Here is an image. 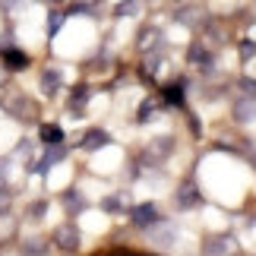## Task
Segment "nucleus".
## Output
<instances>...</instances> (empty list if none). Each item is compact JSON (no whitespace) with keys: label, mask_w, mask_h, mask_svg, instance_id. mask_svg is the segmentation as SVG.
<instances>
[{"label":"nucleus","mask_w":256,"mask_h":256,"mask_svg":"<svg viewBox=\"0 0 256 256\" xmlns=\"http://www.w3.org/2000/svg\"><path fill=\"white\" fill-rule=\"evenodd\" d=\"M0 104H4V111L10 117H16V120H35V104L28 102L22 92H6Z\"/></svg>","instance_id":"1"},{"label":"nucleus","mask_w":256,"mask_h":256,"mask_svg":"<svg viewBox=\"0 0 256 256\" xmlns=\"http://www.w3.org/2000/svg\"><path fill=\"white\" fill-rule=\"evenodd\" d=\"M80 228H76L73 222H66V224H57V231H54V244L60 250H76L80 247Z\"/></svg>","instance_id":"2"},{"label":"nucleus","mask_w":256,"mask_h":256,"mask_svg":"<svg viewBox=\"0 0 256 256\" xmlns=\"http://www.w3.org/2000/svg\"><path fill=\"white\" fill-rule=\"evenodd\" d=\"M240 247L234 244V238H228V234H222V238H212L209 244H206V256H238Z\"/></svg>","instance_id":"3"},{"label":"nucleus","mask_w":256,"mask_h":256,"mask_svg":"<svg viewBox=\"0 0 256 256\" xmlns=\"http://www.w3.org/2000/svg\"><path fill=\"white\" fill-rule=\"evenodd\" d=\"M130 215H133V224H136V228H155V224L162 222V215H158V209H155L152 202L136 206V209H133Z\"/></svg>","instance_id":"4"},{"label":"nucleus","mask_w":256,"mask_h":256,"mask_svg":"<svg viewBox=\"0 0 256 256\" xmlns=\"http://www.w3.org/2000/svg\"><path fill=\"white\" fill-rule=\"evenodd\" d=\"M158 42H162V32L158 28H152V26H146L140 35H136V48H140L142 54H152L155 48H158Z\"/></svg>","instance_id":"5"},{"label":"nucleus","mask_w":256,"mask_h":256,"mask_svg":"<svg viewBox=\"0 0 256 256\" xmlns=\"http://www.w3.org/2000/svg\"><path fill=\"white\" fill-rule=\"evenodd\" d=\"M234 120H238V124H253L256 120V98L244 95L240 102L234 104Z\"/></svg>","instance_id":"6"},{"label":"nucleus","mask_w":256,"mask_h":256,"mask_svg":"<svg viewBox=\"0 0 256 256\" xmlns=\"http://www.w3.org/2000/svg\"><path fill=\"white\" fill-rule=\"evenodd\" d=\"M177 206L180 209H190V206H200V186L196 184H180V190H177Z\"/></svg>","instance_id":"7"},{"label":"nucleus","mask_w":256,"mask_h":256,"mask_svg":"<svg viewBox=\"0 0 256 256\" xmlns=\"http://www.w3.org/2000/svg\"><path fill=\"white\" fill-rule=\"evenodd\" d=\"M111 142V136H108L104 130H88L86 136H82V149L86 152H98L102 149V146H108Z\"/></svg>","instance_id":"8"},{"label":"nucleus","mask_w":256,"mask_h":256,"mask_svg":"<svg viewBox=\"0 0 256 256\" xmlns=\"http://www.w3.org/2000/svg\"><path fill=\"white\" fill-rule=\"evenodd\" d=\"M190 64L193 66H209L212 64V51L202 42H193V48H190Z\"/></svg>","instance_id":"9"},{"label":"nucleus","mask_w":256,"mask_h":256,"mask_svg":"<svg viewBox=\"0 0 256 256\" xmlns=\"http://www.w3.org/2000/svg\"><path fill=\"white\" fill-rule=\"evenodd\" d=\"M57 88H60V70H44L42 73V92L57 95Z\"/></svg>","instance_id":"10"},{"label":"nucleus","mask_w":256,"mask_h":256,"mask_svg":"<svg viewBox=\"0 0 256 256\" xmlns=\"http://www.w3.org/2000/svg\"><path fill=\"white\" fill-rule=\"evenodd\" d=\"M42 140H44V146H60L64 133L57 130V126H42Z\"/></svg>","instance_id":"11"},{"label":"nucleus","mask_w":256,"mask_h":256,"mask_svg":"<svg viewBox=\"0 0 256 256\" xmlns=\"http://www.w3.org/2000/svg\"><path fill=\"white\" fill-rule=\"evenodd\" d=\"M142 6V0H124L120 6H117V16H136Z\"/></svg>","instance_id":"12"},{"label":"nucleus","mask_w":256,"mask_h":256,"mask_svg":"<svg viewBox=\"0 0 256 256\" xmlns=\"http://www.w3.org/2000/svg\"><path fill=\"white\" fill-rule=\"evenodd\" d=\"M44 250H48L44 240H38V238H35V240H26V247H22L26 256H44Z\"/></svg>","instance_id":"13"},{"label":"nucleus","mask_w":256,"mask_h":256,"mask_svg":"<svg viewBox=\"0 0 256 256\" xmlns=\"http://www.w3.org/2000/svg\"><path fill=\"white\" fill-rule=\"evenodd\" d=\"M200 16H202L200 10H184V13L177 16V19H180L184 26H202V19H200Z\"/></svg>","instance_id":"14"},{"label":"nucleus","mask_w":256,"mask_h":256,"mask_svg":"<svg viewBox=\"0 0 256 256\" xmlns=\"http://www.w3.org/2000/svg\"><path fill=\"white\" fill-rule=\"evenodd\" d=\"M26 64H28L26 54H19V51H10V54H6V66H10V70H22Z\"/></svg>","instance_id":"15"},{"label":"nucleus","mask_w":256,"mask_h":256,"mask_svg":"<svg viewBox=\"0 0 256 256\" xmlns=\"http://www.w3.org/2000/svg\"><path fill=\"white\" fill-rule=\"evenodd\" d=\"M155 108H158V104H155V102H146L142 108H140V117H136V120H140V124H146V120H155Z\"/></svg>","instance_id":"16"},{"label":"nucleus","mask_w":256,"mask_h":256,"mask_svg":"<svg viewBox=\"0 0 256 256\" xmlns=\"http://www.w3.org/2000/svg\"><path fill=\"white\" fill-rule=\"evenodd\" d=\"M240 95L256 98V80H250V76H244V80H240Z\"/></svg>","instance_id":"17"},{"label":"nucleus","mask_w":256,"mask_h":256,"mask_svg":"<svg viewBox=\"0 0 256 256\" xmlns=\"http://www.w3.org/2000/svg\"><path fill=\"white\" fill-rule=\"evenodd\" d=\"M171 149H174V140H155V146H152V152H158V155L171 152Z\"/></svg>","instance_id":"18"},{"label":"nucleus","mask_w":256,"mask_h":256,"mask_svg":"<svg viewBox=\"0 0 256 256\" xmlns=\"http://www.w3.org/2000/svg\"><path fill=\"white\" fill-rule=\"evenodd\" d=\"M253 54H256V44L253 42H240V57H244V60H250Z\"/></svg>","instance_id":"19"},{"label":"nucleus","mask_w":256,"mask_h":256,"mask_svg":"<svg viewBox=\"0 0 256 256\" xmlns=\"http://www.w3.org/2000/svg\"><path fill=\"white\" fill-rule=\"evenodd\" d=\"M64 202H70L73 209H80V206H86V202L80 200V196H76V190H70V193H66V196H64Z\"/></svg>","instance_id":"20"},{"label":"nucleus","mask_w":256,"mask_h":256,"mask_svg":"<svg viewBox=\"0 0 256 256\" xmlns=\"http://www.w3.org/2000/svg\"><path fill=\"white\" fill-rule=\"evenodd\" d=\"M28 215H44V202H35L32 209H28Z\"/></svg>","instance_id":"21"},{"label":"nucleus","mask_w":256,"mask_h":256,"mask_svg":"<svg viewBox=\"0 0 256 256\" xmlns=\"http://www.w3.org/2000/svg\"><path fill=\"white\" fill-rule=\"evenodd\" d=\"M104 209H120V200H104Z\"/></svg>","instance_id":"22"},{"label":"nucleus","mask_w":256,"mask_h":256,"mask_svg":"<svg viewBox=\"0 0 256 256\" xmlns=\"http://www.w3.org/2000/svg\"><path fill=\"white\" fill-rule=\"evenodd\" d=\"M6 206H10V196H6V193H0V209H6Z\"/></svg>","instance_id":"23"},{"label":"nucleus","mask_w":256,"mask_h":256,"mask_svg":"<svg viewBox=\"0 0 256 256\" xmlns=\"http://www.w3.org/2000/svg\"><path fill=\"white\" fill-rule=\"evenodd\" d=\"M6 70H10V66H6V64H0V82L6 80Z\"/></svg>","instance_id":"24"},{"label":"nucleus","mask_w":256,"mask_h":256,"mask_svg":"<svg viewBox=\"0 0 256 256\" xmlns=\"http://www.w3.org/2000/svg\"><path fill=\"white\" fill-rule=\"evenodd\" d=\"M177 4H180V0H177Z\"/></svg>","instance_id":"25"}]
</instances>
